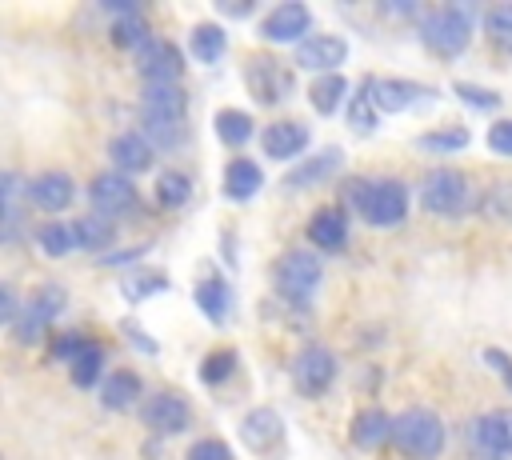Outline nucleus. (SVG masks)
I'll list each match as a JSON object with an SVG mask.
<instances>
[{
	"label": "nucleus",
	"instance_id": "1",
	"mask_svg": "<svg viewBox=\"0 0 512 460\" xmlns=\"http://www.w3.org/2000/svg\"><path fill=\"white\" fill-rule=\"evenodd\" d=\"M392 440L408 460H436L444 448V424L428 408H408L392 420Z\"/></svg>",
	"mask_w": 512,
	"mask_h": 460
},
{
	"label": "nucleus",
	"instance_id": "2",
	"mask_svg": "<svg viewBox=\"0 0 512 460\" xmlns=\"http://www.w3.org/2000/svg\"><path fill=\"white\" fill-rule=\"evenodd\" d=\"M468 36H472V8L468 4H444L420 20V40L436 56H460L468 48Z\"/></svg>",
	"mask_w": 512,
	"mask_h": 460
},
{
	"label": "nucleus",
	"instance_id": "3",
	"mask_svg": "<svg viewBox=\"0 0 512 460\" xmlns=\"http://www.w3.org/2000/svg\"><path fill=\"white\" fill-rule=\"evenodd\" d=\"M420 200L436 216H460V212L472 208V188H468L464 172H456V168H432L424 176V184H420Z\"/></svg>",
	"mask_w": 512,
	"mask_h": 460
},
{
	"label": "nucleus",
	"instance_id": "4",
	"mask_svg": "<svg viewBox=\"0 0 512 460\" xmlns=\"http://www.w3.org/2000/svg\"><path fill=\"white\" fill-rule=\"evenodd\" d=\"M276 288L288 296V300H308L316 288H320V260L312 256V252H304V248H292V252H284L280 260H276Z\"/></svg>",
	"mask_w": 512,
	"mask_h": 460
},
{
	"label": "nucleus",
	"instance_id": "5",
	"mask_svg": "<svg viewBox=\"0 0 512 460\" xmlns=\"http://www.w3.org/2000/svg\"><path fill=\"white\" fill-rule=\"evenodd\" d=\"M360 216L376 228H392L408 216V188L400 180H372L368 184V200L360 208Z\"/></svg>",
	"mask_w": 512,
	"mask_h": 460
},
{
	"label": "nucleus",
	"instance_id": "6",
	"mask_svg": "<svg viewBox=\"0 0 512 460\" xmlns=\"http://www.w3.org/2000/svg\"><path fill=\"white\" fill-rule=\"evenodd\" d=\"M332 380H336V356L328 348L312 344V348L296 352V360H292V384H296L300 396H320Z\"/></svg>",
	"mask_w": 512,
	"mask_h": 460
},
{
	"label": "nucleus",
	"instance_id": "7",
	"mask_svg": "<svg viewBox=\"0 0 512 460\" xmlns=\"http://www.w3.org/2000/svg\"><path fill=\"white\" fill-rule=\"evenodd\" d=\"M244 80H248V92H252L260 104H280V100L292 92V72H288L280 60H272V56L248 60Z\"/></svg>",
	"mask_w": 512,
	"mask_h": 460
},
{
	"label": "nucleus",
	"instance_id": "8",
	"mask_svg": "<svg viewBox=\"0 0 512 460\" xmlns=\"http://www.w3.org/2000/svg\"><path fill=\"white\" fill-rule=\"evenodd\" d=\"M140 420H144L152 432H160V436L184 432L188 420H192V404H188L184 396H176V392H156V396H148V400L140 404Z\"/></svg>",
	"mask_w": 512,
	"mask_h": 460
},
{
	"label": "nucleus",
	"instance_id": "9",
	"mask_svg": "<svg viewBox=\"0 0 512 460\" xmlns=\"http://www.w3.org/2000/svg\"><path fill=\"white\" fill-rule=\"evenodd\" d=\"M88 196H92V208L100 216H108V220L128 212V208H136V188H132V180L124 172H100L88 184Z\"/></svg>",
	"mask_w": 512,
	"mask_h": 460
},
{
	"label": "nucleus",
	"instance_id": "10",
	"mask_svg": "<svg viewBox=\"0 0 512 460\" xmlns=\"http://www.w3.org/2000/svg\"><path fill=\"white\" fill-rule=\"evenodd\" d=\"M312 24V12L300 4V0H288V4H276L264 20H260V36L268 44H288V40H300Z\"/></svg>",
	"mask_w": 512,
	"mask_h": 460
},
{
	"label": "nucleus",
	"instance_id": "11",
	"mask_svg": "<svg viewBox=\"0 0 512 460\" xmlns=\"http://www.w3.org/2000/svg\"><path fill=\"white\" fill-rule=\"evenodd\" d=\"M184 60L176 52V44L168 40H148L140 52H136V72L148 80V84H176Z\"/></svg>",
	"mask_w": 512,
	"mask_h": 460
},
{
	"label": "nucleus",
	"instance_id": "12",
	"mask_svg": "<svg viewBox=\"0 0 512 460\" xmlns=\"http://www.w3.org/2000/svg\"><path fill=\"white\" fill-rule=\"evenodd\" d=\"M348 60V44L340 40V36H332V32H320V36H312V40H304L300 48H296V64L300 68H312V72H320V76H328L336 64H344Z\"/></svg>",
	"mask_w": 512,
	"mask_h": 460
},
{
	"label": "nucleus",
	"instance_id": "13",
	"mask_svg": "<svg viewBox=\"0 0 512 460\" xmlns=\"http://www.w3.org/2000/svg\"><path fill=\"white\" fill-rule=\"evenodd\" d=\"M368 88H372V100L380 112H404L408 104H416V96H436V88L416 84V80H396V76L368 80Z\"/></svg>",
	"mask_w": 512,
	"mask_h": 460
},
{
	"label": "nucleus",
	"instance_id": "14",
	"mask_svg": "<svg viewBox=\"0 0 512 460\" xmlns=\"http://www.w3.org/2000/svg\"><path fill=\"white\" fill-rule=\"evenodd\" d=\"M472 444L488 456H512V412H488L472 424Z\"/></svg>",
	"mask_w": 512,
	"mask_h": 460
},
{
	"label": "nucleus",
	"instance_id": "15",
	"mask_svg": "<svg viewBox=\"0 0 512 460\" xmlns=\"http://www.w3.org/2000/svg\"><path fill=\"white\" fill-rule=\"evenodd\" d=\"M260 144H264V152L272 160H292V156H300L308 148V128L300 120H276V124L264 128Z\"/></svg>",
	"mask_w": 512,
	"mask_h": 460
},
{
	"label": "nucleus",
	"instance_id": "16",
	"mask_svg": "<svg viewBox=\"0 0 512 460\" xmlns=\"http://www.w3.org/2000/svg\"><path fill=\"white\" fill-rule=\"evenodd\" d=\"M188 100L176 84H148L140 100V120H184Z\"/></svg>",
	"mask_w": 512,
	"mask_h": 460
},
{
	"label": "nucleus",
	"instance_id": "17",
	"mask_svg": "<svg viewBox=\"0 0 512 460\" xmlns=\"http://www.w3.org/2000/svg\"><path fill=\"white\" fill-rule=\"evenodd\" d=\"M72 176L68 172H40L32 184H28V200L44 212H60L72 204Z\"/></svg>",
	"mask_w": 512,
	"mask_h": 460
},
{
	"label": "nucleus",
	"instance_id": "18",
	"mask_svg": "<svg viewBox=\"0 0 512 460\" xmlns=\"http://www.w3.org/2000/svg\"><path fill=\"white\" fill-rule=\"evenodd\" d=\"M240 440L252 448V452H264V448H276L284 440V420L272 412V408H256L244 416L240 424Z\"/></svg>",
	"mask_w": 512,
	"mask_h": 460
},
{
	"label": "nucleus",
	"instance_id": "19",
	"mask_svg": "<svg viewBox=\"0 0 512 460\" xmlns=\"http://www.w3.org/2000/svg\"><path fill=\"white\" fill-rule=\"evenodd\" d=\"M308 240H312L316 248H324V252H336V248H344V240H348V216H344V208L328 204V208L312 212V224H308Z\"/></svg>",
	"mask_w": 512,
	"mask_h": 460
},
{
	"label": "nucleus",
	"instance_id": "20",
	"mask_svg": "<svg viewBox=\"0 0 512 460\" xmlns=\"http://www.w3.org/2000/svg\"><path fill=\"white\" fill-rule=\"evenodd\" d=\"M108 156L120 172H144L152 168V144L144 132H120L112 144H108Z\"/></svg>",
	"mask_w": 512,
	"mask_h": 460
},
{
	"label": "nucleus",
	"instance_id": "21",
	"mask_svg": "<svg viewBox=\"0 0 512 460\" xmlns=\"http://www.w3.org/2000/svg\"><path fill=\"white\" fill-rule=\"evenodd\" d=\"M260 188H264V172L256 168V160L236 156V160L224 168V196H228V200H252Z\"/></svg>",
	"mask_w": 512,
	"mask_h": 460
},
{
	"label": "nucleus",
	"instance_id": "22",
	"mask_svg": "<svg viewBox=\"0 0 512 460\" xmlns=\"http://www.w3.org/2000/svg\"><path fill=\"white\" fill-rule=\"evenodd\" d=\"M340 164V148H324L320 156L296 164L292 172H284V188H308V184H320L324 176H332Z\"/></svg>",
	"mask_w": 512,
	"mask_h": 460
},
{
	"label": "nucleus",
	"instance_id": "23",
	"mask_svg": "<svg viewBox=\"0 0 512 460\" xmlns=\"http://www.w3.org/2000/svg\"><path fill=\"white\" fill-rule=\"evenodd\" d=\"M348 436H352V444H356V448H380V444L392 436V420H388V412L368 408V412H360V416L352 420Z\"/></svg>",
	"mask_w": 512,
	"mask_h": 460
},
{
	"label": "nucleus",
	"instance_id": "24",
	"mask_svg": "<svg viewBox=\"0 0 512 460\" xmlns=\"http://www.w3.org/2000/svg\"><path fill=\"white\" fill-rule=\"evenodd\" d=\"M196 304L204 308V316H208L212 324H224V316H228V308H232V292H228V284H224L220 276H204V280L196 284Z\"/></svg>",
	"mask_w": 512,
	"mask_h": 460
},
{
	"label": "nucleus",
	"instance_id": "25",
	"mask_svg": "<svg viewBox=\"0 0 512 460\" xmlns=\"http://www.w3.org/2000/svg\"><path fill=\"white\" fill-rule=\"evenodd\" d=\"M136 396H140V376H136V372H128V368L112 372V376L100 384V404H104V408H112V412L128 408Z\"/></svg>",
	"mask_w": 512,
	"mask_h": 460
},
{
	"label": "nucleus",
	"instance_id": "26",
	"mask_svg": "<svg viewBox=\"0 0 512 460\" xmlns=\"http://www.w3.org/2000/svg\"><path fill=\"white\" fill-rule=\"evenodd\" d=\"M164 288H168V276H164L160 268H132V272L120 280V292H124L128 304H140V300H148V296H156V292H164Z\"/></svg>",
	"mask_w": 512,
	"mask_h": 460
},
{
	"label": "nucleus",
	"instance_id": "27",
	"mask_svg": "<svg viewBox=\"0 0 512 460\" xmlns=\"http://www.w3.org/2000/svg\"><path fill=\"white\" fill-rule=\"evenodd\" d=\"M36 244L44 248V256H68L72 248H80V232H76V220L64 224V220H52L36 232Z\"/></svg>",
	"mask_w": 512,
	"mask_h": 460
},
{
	"label": "nucleus",
	"instance_id": "28",
	"mask_svg": "<svg viewBox=\"0 0 512 460\" xmlns=\"http://www.w3.org/2000/svg\"><path fill=\"white\" fill-rule=\"evenodd\" d=\"M188 44H192V56H196L200 64H212V60H220V56H224L228 36H224V28H220V24H196V28H192V36H188Z\"/></svg>",
	"mask_w": 512,
	"mask_h": 460
},
{
	"label": "nucleus",
	"instance_id": "29",
	"mask_svg": "<svg viewBox=\"0 0 512 460\" xmlns=\"http://www.w3.org/2000/svg\"><path fill=\"white\" fill-rule=\"evenodd\" d=\"M252 132H256V124H252L248 112H240V108H220L216 112V136L224 144H248Z\"/></svg>",
	"mask_w": 512,
	"mask_h": 460
},
{
	"label": "nucleus",
	"instance_id": "30",
	"mask_svg": "<svg viewBox=\"0 0 512 460\" xmlns=\"http://www.w3.org/2000/svg\"><path fill=\"white\" fill-rule=\"evenodd\" d=\"M344 92H348V80H344L340 72H328V76H320V80L308 88V100H312V108H316L320 116H328V112H336V104H340Z\"/></svg>",
	"mask_w": 512,
	"mask_h": 460
},
{
	"label": "nucleus",
	"instance_id": "31",
	"mask_svg": "<svg viewBox=\"0 0 512 460\" xmlns=\"http://www.w3.org/2000/svg\"><path fill=\"white\" fill-rule=\"evenodd\" d=\"M76 232H80V248H92V252H104L108 244H112V236H116V224L108 220V216H84V220H76Z\"/></svg>",
	"mask_w": 512,
	"mask_h": 460
},
{
	"label": "nucleus",
	"instance_id": "32",
	"mask_svg": "<svg viewBox=\"0 0 512 460\" xmlns=\"http://www.w3.org/2000/svg\"><path fill=\"white\" fill-rule=\"evenodd\" d=\"M376 120H380V108H376L372 88H368V80H364V84L356 88L352 104H348V124H352L356 132H372V128H376Z\"/></svg>",
	"mask_w": 512,
	"mask_h": 460
},
{
	"label": "nucleus",
	"instance_id": "33",
	"mask_svg": "<svg viewBox=\"0 0 512 460\" xmlns=\"http://www.w3.org/2000/svg\"><path fill=\"white\" fill-rule=\"evenodd\" d=\"M100 372H104V348L100 344H88L72 360V384L76 388H92V384H100Z\"/></svg>",
	"mask_w": 512,
	"mask_h": 460
},
{
	"label": "nucleus",
	"instance_id": "34",
	"mask_svg": "<svg viewBox=\"0 0 512 460\" xmlns=\"http://www.w3.org/2000/svg\"><path fill=\"white\" fill-rule=\"evenodd\" d=\"M188 196H192V180L184 172H160V180H156V204L180 208Z\"/></svg>",
	"mask_w": 512,
	"mask_h": 460
},
{
	"label": "nucleus",
	"instance_id": "35",
	"mask_svg": "<svg viewBox=\"0 0 512 460\" xmlns=\"http://www.w3.org/2000/svg\"><path fill=\"white\" fill-rule=\"evenodd\" d=\"M112 40H116L120 48H136V52H140L152 36H148V24H144L140 16H124V20L112 24Z\"/></svg>",
	"mask_w": 512,
	"mask_h": 460
},
{
	"label": "nucleus",
	"instance_id": "36",
	"mask_svg": "<svg viewBox=\"0 0 512 460\" xmlns=\"http://www.w3.org/2000/svg\"><path fill=\"white\" fill-rule=\"evenodd\" d=\"M48 320H52V316H44V312H40L36 304H28V308H24L20 316H16V324H12V332H16V340H20V344H36V340L44 336V328H48Z\"/></svg>",
	"mask_w": 512,
	"mask_h": 460
},
{
	"label": "nucleus",
	"instance_id": "37",
	"mask_svg": "<svg viewBox=\"0 0 512 460\" xmlns=\"http://www.w3.org/2000/svg\"><path fill=\"white\" fill-rule=\"evenodd\" d=\"M424 152H460V148H468V132L464 128H444V132H424L420 140H416Z\"/></svg>",
	"mask_w": 512,
	"mask_h": 460
},
{
	"label": "nucleus",
	"instance_id": "38",
	"mask_svg": "<svg viewBox=\"0 0 512 460\" xmlns=\"http://www.w3.org/2000/svg\"><path fill=\"white\" fill-rule=\"evenodd\" d=\"M232 368H236V352H232V348H216V352L200 364V380H204V384H224V380L232 376Z\"/></svg>",
	"mask_w": 512,
	"mask_h": 460
},
{
	"label": "nucleus",
	"instance_id": "39",
	"mask_svg": "<svg viewBox=\"0 0 512 460\" xmlns=\"http://www.w3.org/2000/svg\"><path fill=\"white\" fill-rule=\"evenodd\" d=\"M488 36H492V44H500L504 52H512V4H496L492 12H488Z\"/></svg>",
	"mask_w": 512,
	"mask_h": 460
},
{
	"label": "nucleus",
	"instance_id": "40",
	"mask_svg": "<svg viewBox=\"0 0 512 460\" xmlns=\"http://www.w3.org/2000/svg\"><path fill=\"white\" fill-rule=\"evenodd\" d=\"M88 344H92V340H84L80 332H64L60 340H52V356H56V360H68V364H72V360H76V356H80V352H84Z\"/></svg>",
	"mask_w": 512,
	"mask_h": 460
},
{
	"label": "nucleus",
	"instance_id": "41",
	"mask_svg": "<svg viewBox=\"0 0 512 460\" xmlns=\"http://www.w3.org/2000/svg\"><path fill=\"white\" fill-rule=\"evenodd\" d=\"M456 96H464V104H472V108H496L500 104V96L492 88H476V84H456Z\"/></svg>",
	"mask_w": 512,
	"mask_h": 460
},
{
	"label": "nucleus",
	"instance_id": "42",
	"mask_svg": "<svg viewBox=\"0 0 512 460\" xmlns=\"http://www.w3.org/2000/svg\"><path fill=\"white\" fill-rule=\"evenodd\" d=\"M188 460H232V452L224 440H196L188 448Z\"/></svg>",
	"mask_w": 512,
	"mask_h": 460
},
{
	"label": "nucleus",
	"instance_id": "43",
	"mask_svg": "<svg viewBox=\"0 0 512 460\" xmlns=\"http://www.w3.org/2000/svg\"><path fill=\"white\" fill-rule=\"evenodd\" d=\"M32 304H36L44 316H56V312L64 308V288H60V284H44V288L36 292V300H32Z\"/></svg>",
	"mask_w": 512,
	"mask_h": 460
},
{
	"label": "nucleus",
	"instance_id": "44",
	"mask_svg": "<svg viewBox=\"0 0 512 460\" xmlns=\"http://www.w3.org/2000/svg\"><path fill=\"white\" fill-rule=\"evenodd\" d=\"M488 148L500 156H512V120H496L488 128Z\"/></svg>",
	"mask_w": 512,
	"mask_h": 460
},
{
	"label": "nucleus",
	"instance_id": "45",
	"mask_svg": "<svg viewBox=\"0 0 512 460\" xmlns=\"http://www.w3.org/2000/svg\"><path fill=\"white\" fill-rule=\"evenodd\" d=\"M368 184H372V180H360V176L344 184V200H348L356 212H360V208H364V200H368Z\"/></svg>",
	"mask_w": 512,
	"mask_h": 460
},
{
	"label": "nucleus",
	"instance_id": "46",
	"mask_svg": "<svg viewBox=\"0 0 512 460\" xmlns=\"http://www.w3.org/2000/svg\"><path fill=\"white\" fill-rule=\"evenodd\" d=\"M484 360H488V364H492V368H496V372L508 380V388H512V360H508L500 348H484Z\"/></svg>",
	"mask_w": 512,
	"mask_h": 460
},
{
	"label": "nucleus",
	"instance_id": "47",
	"mask_svg": "<svg viewBox=\"0 0 512 460\" xmlns=\"http://www.w3.org/2000/svg\"><path fill=\"white\" fill-rule=\"evenodd\" d=\"M124 336H128V340H132V344H136L144 356H152V352H156V344H152V340H148V336H144L136 324H128V320H124Z\"/></svg>",
	"mask_w": 512,
	"mask_h": 460
},
{
	"label": "nucleus",
	"instance_id": "48",
	"mask_svg": "<svg viewBox=\"0 0 512 460\" xmlns=\"http://www.w3.org/2000/svg\"><path fill=\"white\" fill-rule=\"evenodd\" d=\"M144 252V244L140 248H128V252H116V256H104V264H128V260H136Z\"/></svg>",
	"mask_w": 512,
	"mask_h": 460
},
{
	"label": "nucleus",
	"instance_id": "49",
	"mask_svg": "<svg viewBox=\"0 0 512 460\" xmlns=\"http://www.w3.org/2000/svg\"><path fill=\"white\" fill-rule=\"evenodd\" d=\"M216 8H220L224 16H248V4H224V0H220Z\"/></svg>",
	"mask_w": 512,
	"mask_h": 460
}]
</instances>
